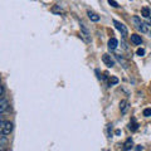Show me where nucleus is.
<instances>
[{"instance_id": "nucleus-11", "label": "nucleus", "mask_w": 151, "mask_h": 151, "mask_svg": "<svg viewBox=\"0 0 151 151\" xmlns=\"http://www.w3.org/2000/svg\"><path fill=\"white\" fill-rule=\"evenodd\" d=\"M141 15H142L144 18H146V19H147V18H150V15H151V13H150V9L149 8H142V9H141Z\"/></svg>"}, {"instance_id": "nucleus-21", "label": "nucleus", "mask_w": 151, "mask_h": 151, "mask_svg": "<svg viewBox=\"0 0 151 151\" xmlns=\"http://www.w3.org/2000/svg\"><path fill=\"white\" fill-rule=\"evenodd\" d=\"M150 37H151V32H150Z\"/></svg>"}, {"instance_id": "nucleus-17", "label": "nucleus", "mask_w": 151, "mask_h": 151, "mask_svg": "<svg viewBox=\"0 0 151 151\" xmlns=\"http://www.w3.org/2000/svg\"><path fill=\"white\" fill-rule=\"evenodd\" d=\"M119 83V79H117L116 77H111L110 78V84H117Z\"/></svg>"}, {"instance_id": "nucleus-8", "label": "nucleus", "mask_w": 151, "mask_h": 151, "mask_svg": "<svg viewBox=\"0 0 151 151\" xmlns=\"http://www.w3.org/2000/svg\"><path fill=\"white\" fill-rule=\"evenodd\" d=\"M127 107H129V102H127V100H122L120 102V111L122 113H125L127 111Z\"/></svg>"}, {"instance_id": "nucleus-7", "label": "nucleus", "mask_w": 151, "mask_h": 151, "mask_svg": "<svg viewBox=\"0 0 151 151\" xmlns=\"http://www.w3.org/2000/svg\"><path fill=\"white\" fill-rule=\"evenodd\" d=\"M117 45H119V40H117L116 38H111V39L108 40V48L111 50H115L117 48Z\"/></svg>"}, {"instance_id": "nucleus-1", "label": "nucleus", "mask_w": 151, "mask_h": 151, "mask_svg": "<svg viewBox=\"0 0 151 151\" xmlns=\"http://www.w3.org/2000/svg\"><path fill=\"white\" fill-rule=\"evenodd\" d=\"M132 22H134V24H135V28L137 30H140L141 33H147L149 32V25H147V23H145L142 22L139 17H134L132 18Z\"/></svg>"}, {"instance_id": "nucleus-20", "label": "nucleus", "mask_w": 151, "mask_h": 151, "mask_svg": "<svg viewBox=\"0 0 151 151\" xmlns=\"http://www.w3.org/2000/svg\"><path fill=\"white\" fill-rule=\"evenodd\" d=\"M136 150H144V146H137V147H135Z\"/></svg>"}, {"instance_id": "nucleus-13", "label": "nucleus", "mask_w": 151, "mask_h": 151, "mask_svg": "<svg viewBox=\"0 0 151 151\" xmlns=\"http://www.w3.org/2000/svg\"><path fill=\"white\" fill-rule=\"evenodd\" d=\"M129 129L131 130V131H136L137 130V124H136V121H135V119H132V122L130 124V126H129Z\"/></svg>"}, {"instance_id": "nucleus-14", "label": "nucleus", "mask_w": 151, "mask_h": 151, "mask_svg": "<svg viewBox=\"0 0 151 151\" xmlns=\"http://www.w3.org/2000/svg\"><path fill=\"white\" fill-rule=\"evenodd\" d=\"M52 12H53L54 14H58V15H60V14H64V12L60 8H58V6H53V8H52Z\"/></svg>"}, {"instance_id": "nucleus-18", "label": "nucleus", "mask_w": 151, "mask_h": 151, "mask_svg": "<svg viewBox=\"0 0 151 151\" xmlns=\"http://www.w3.org/2000/svg\"><path fill=\"white\" fill-rule=\"evenodd\" d=\"M136 53H137V55L142 57V55H145V49H144V48H139V49H137V52H136Z\"/></svg>"}, {"instance_id": "nucleus-22", "label": "nucleus", "mask_w": 151, "mask_h": 151, "mask_svg": "<svg viewBox=\"0 0 151 151\" xmlns=\"http://www.w3.org/2000/svg\"><path fill=\"white\" fill-rule=\"evenodd\" d=\"M0 150H1V147H0Z\"/></svg>"}, {"instance_id": "nucleus-16", "label": "nucleus", "mask_w": 151, "mask_h": 151, "mask_svg": "<svg viewBox=\"0 0 151 151\" xmlns=\"http://www.w3.org/2000/svg\"><path fill=\"white\" fill-rule=\"evenodd\" d=\"M107 1H108V4H110L111 6H113V8H117V6H119V3L115 1V0H107Z\"/></svg>"}, {"instance_id": "nucleus-15", "label": "nucleus", "mask_w": 151, "mask_h": 151, "mask_svg": "<svg viewBox=\"0 0 151 151\" xmlns=\"http://www.w3.org/2000/svg\"><path fill=\"white\" fill-rule=\"evenodd\" d=\"M144 116L145 117H150L151 116V108H145L144 110Z\"/></svg>"}, {"instance_id": "nucleus-19", "label": "nucleus", "mask_w": 151, "mask_h": 151, "mask_svg": "<svg viewBox=\"0 0 151 151\" xmlns=\"http://www.w3.org/2000/svg\"><path fill=\"white\" fill-rule=\"evenodd\" d=\"M3 92H4V88H3L1 84H0V96H1V94H3Z\"/></svg>"}, {"instance_id": "nucleus-5", "label": "nucleus", "mask_w": 151, "mask_h": 151, "mask_svg": "<svg viewBox=\"0 0 151 151\" xmlns=\"http://www.w3.org/2000/svg\"><path fill=\"white\" fill-rule=\"evenodd\" d=\"M81 35L86 39V42H91V33H89V30L87 29L83 23L81 24Z\"/></svg>"}, {"instance_id": "nucleus-2", "label": "nucleus", "mask_w": 151, "mask_h": 151, "mask_svg": "<svg viewBox=\"0 0 151 151\" xmlns=\"http://www.w3.org/2000/svg\"><path fill=\"white\" fill-rule=\"evenodd\" d=\"M113 25L116 27V29L119 30L124 37L127 35V33H129V32H127V28L125 27L124 23H121V22H119V20H113Z\"/></svg>"}, {"instance_id": "nucleus-10", "label": "nucleus", "mask_w": 151, "mask_h": 151, "mask_svg": "<svg viewBox=\"0 0 151 151\" xmlns=\"http://www.w3.org/2000/svg\"><path fill=\"white\" fill-rule=\"evenodd\" d=\"M132 146H134V141H132V139H127L125 141V144H124V150H131Z\"/></svg>"}, {"instance_id": "nucleus-4", "label": "nucleus", "mask_w": 151, "mask_h": 151, "mask_svg": "<svg viewBox=\"0 0 151 151\" xmlns=\"http://www.w3.org/2000/svg\"><path fill=\"white\" fill-rule=\"evenodd\" d=\"M12 131H13V124L10 121H5L4 122V125H3V129H1V134L9 135Z\"/></svg>"}, {"instance_id": "nucleus-6", "label": "nucleus", "mask_w": 151, "mask_h": 151, "mask_svg": "<svg viewBox=\"0 0 151 151\" xmlns=\"http://www.w3.org/2000/svg\"><path fill=\"white\" fill-rule=\"evenodd\" d=\"M131 42L135 45H140L141 43H142V38H141V35H139V34H132L131 35Z\"/></svg>"}, {"instance_id": "nucleus-12", "label": "nucleus", "mask_w": 151, "mask_h": 151, "mask_svg": "<svg viewBox=\"0 0 151 151\" xmlns=\"http://www.w3.org/2000/svg\"><path fill=\"white\" fill-rule=\"evenodd\" d=\"M116 59L119 60V62H120V63H121L122 65H124V68H125V69H127V67H129V63H127L126 60H125L124 58H122L121 55H116Z\"/></svg>"}, {"instance_id": "nucleus-3", "label": "nucleus", "mask_w": 151, "mask_h": 151, "mask_svg": "<svg viewBox=\"0 0 151 151\" xmlns=\"http://www.w3.org/2000/svg\"><path fill=\"white\" fill-rule=\"evenodd\" d=\"M102 60H103V63H105L107 67H110V68L115 65V59H113L110 54H103L102 55Z\"/></svg>"}, {"instance_id": "nucleus-9", "label": "nucleus", "mask_w": 151, "mask_h": 151, "mask_svg": "<svg viewBox=\"0 0 151 151\" xmlns=\"http://www.w3.org/2000/svg\"><path fill=\"white\" fill-rule=\"evenodd\" d=\"M87 15H88V18L91 19L92 22H98V20H100V17H98L96 13L91 12V10H88V12H87Z\"/></svg>"}]
</instances>
